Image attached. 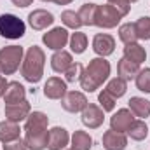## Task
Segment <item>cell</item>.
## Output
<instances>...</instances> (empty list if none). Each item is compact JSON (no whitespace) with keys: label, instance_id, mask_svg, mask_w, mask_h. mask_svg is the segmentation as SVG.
<instances>
[{"label":"cell","instance_id":"33","mask_svg":"<svg viewBox=\"0 0 150 150\" xmlns=\"http://www.w3.org/2000/svg\"><path fill=\"white\" fill-rule=\"evenodd\" d=\"M84 72V67L80 63H72V67L65 72V82H75L80 80V75Z\"/></svg>","mask_w":150,"mask_h":150},{"label":"cell","instance_id":"2","mask_svg":"<svg viewBox=\"0 0 150 150\" xmlns=\"http://www.w3.org/2000/svg\"><path fill=\"white\" fill-rule=\"evenodd\" d=\"M110 75V63L105 58H94L89 61V65L84 68L80 75V87L86 93H94L103 86V82Z\"/></svg>","mask_w":150,"mask_h":150},{"label":"cell","instance_id":"15","mask_svg":"<svg viewBox=\"0 0 150 150\" xmlns=\"http://www.w3.org/2000/svg\"><path fill=\"white\" fill-rule=\"evenodd\" d=\"M28 23L33 30H45L54 23V16L45 9H35L28 14Z\"/></svg>","mask_w":150,"mask_h":150},{"label":"cell","instance_id":"14","mask_svg":"<svg viewBox=\"0 0 150 150\" xmlns=\"http://www.w3.org/2000/svg\"><path fill=\"white\" fill-rule=\"evenodd\" d=\"M32 112V107H30V103L25 100V101H21V103H14V105H5V119L7 120H11V122H21V120H25L28 115Z\"/></svg>","mask_w":150,"mask_h":150},{"label":"cell","instance_id":"22","mask_svg":"<svg viewBox=\"0 0 150 150\" xmlns=\"http://www.w3.org/2000/svg\"><path fill=\"white\" fill-rule=\"evenodd\" d=\"M129 110L133 112V115L140 117V119H147L150 115V101L140 96H133L129 100Z\"/></svg>","mask_w":150,"mask_h":150},{"label":"cell","instance_id":"12","mask_svg":"<svg viewBox=\"0 0 150 150\" xmlns=\"http://www.w3.org/2000/svg\"><path fill=\"white\" fill-rule=\"evenodd\" d=\"M70 142V134L65 127H52L49 129V138H47V149L49 150H63Z\"/></svg>","mask_w":150,"mask_h":150},{"label":"cell","instance_id":"8","mask_svg":"<svg viewBox=\"0 0 150 150\" xmlns=\"http://www.w3.org/2000/svg\"><path fill=\"white\" fill-rule=\"evenodd\" d=\"M61 107L70 113L82 112L87 107V98L84 93L80 91H68L63 98H61Z\"/></svg>","mask_w":150,"mask_h":150},{"label":"cell","instance_id":"5","mask_svg":"<svg viewBox=\"0 0 150 150\" xmlns=\"http://www.w3.org/2000/svg\"><path fill=\"white\" fill-rule=\"evenodd\" d=\"M26 32V25L14 14H2L0 16V37L4 38H21Z\"/></svg>","mask_w":150,"mask_h":150},{"label":"cell","instance_id":"38","mask_svg":"<svg viewBox=\"0 0 150 150\" xmlns=\"http://www.w3.org/2000/svg\"><path fill=\"white\" fill-rule=\"evenodd\" d=\"M74 0H54V4L56 5H68V4H72Z\"/></svg>","mask_w":150,"mask_h":150},{"label":"cell","instance_id":"39","mask_svg":"<svg viewBox=\"0 0 150 150\" xmlns=\"http://www.w3.org/2000/svg\"><path fill=\"white\" fill-rule=\"evenodd\" d=\"M129 2H131V4H134V2H138V0H129Z\"/></svg>","mask_w":150,"mask_h":150},{"label":"cell","instance_id":"13","mask_svg":"<svg viewBox=\"0 0 150 150\" xmlns=\"http://www.w3.org/2000/svg\"><path fill=\"white\" fill-rule=\"evenodd\" d=\"M67 93V82L61 80L59 77H51L44 84V94L49 100H61Z\"/></svg>","mask_w":150,"mask_h":150},{"label":"cell","instance_id":"41","mask_svg":"<svg viewBox=\"0 0 150 150\" xmlns=\"http://www.w3.org/2000/svg\"><path fill=\"white\" fill-rule=\"evenodd\" d=\"M0 74H2V72H0Z\"/></svg>","mask_w":150,"mask_h":150},{"label":"cell","instance_id":"42","mask_svg":"<svg viewBox=\"0 0 150 150\" xmlns=\"http://www.w3.org/2000/svg\"><path fill=\"white\" fill-rule=\"evenodd\" d=\"M70 150H72V149H70Z\"/></svg>","mask_w":150,"mask_h":150},{"label":"cell","instance_id":"11","mask_svg":"<svg viewBox=\"0 0 150 150\" xmlns=\"http://www.w3.org/2000/svg\"><path fill=\"white\" fill-rule=\"evenodd\" d=\"M133 120H134V117L129 108H120L110 119V129L117 131V133H126L129 129V126L133 124Z\"/></svg>","mask_w":150,"mask_h":150},{"label":"cell","instance_id":"23","mask_svg":"<svg viewBox=\"0 0 150 150\" xmlns=\"http://www.w3.org/2000/svg\"><path fill=\"white\" fill-rule=\"evenodd\" d=\"M126 133L129 134L131 140H134V142H142V140H145L147 134H149V126H147L142 119H140V120H133V124L129 126V129H127Z\"/></svg>","mask_w":150,"mask_h":150},{"label":"cell","instance_id":"31","mask_svg":"<svg viewBox=\"0 0 150 150\" xmlns=\"http://www.w3.org/2000/svg\"><path fill=\"white\" fill-rule=\"evenodd\" d=\"M134 82H136V87L142 93H150V68L140 70L138 75L134 77Z\"/></svg>","mask_w":150,"mask_h":150},{"label":"cell","instance_id":"34","mask_svg":"<svg viewBox=\"0 0 150 150\" xmlns=\"http://www.w3.org/2000/svg\"><path fill=\"white\" fill-rule=\"evenodd\" d=\"M108 4L113 5L122 16H127L129 11H131V2H129V0H108Z\"/></svg>","mask_w":150,"mask_h":150},{"label":"cell","instance_id":"27","mask_svg":"<svg viewBox=\"0 0 150 150\" xmlns=\"http://www.w3.org/2000/svg\"><path fill=\"white\" fill-rule=\"evenodd\" d=\"M86 47H87V37H86V33H82V32L72 33V37H70V49H72V52L82 54L86 51Z\"/></svg>","mask_w":150,"mask_h":150},{"label":"cell","instance_id":"36","mask_svg":"<svg viewBox=\"0 0 150 150\" xmlns=\"http://www.w3.org/2000/svg\"><path fill=\"white\" fill-rule=\"evenodd\" d=\"M16 7H28V5H32V2L33 0H11Z\"/></svg>","mask_w":150,"mask_h":150},{"label":"cell","instance_id":"24","mask_svg":"<svg viewBox=\"0 0 150 150\" xmlns=\"http://www.w3.org/2000/svg\"><path fill=\"white\" fill-rule=\"evenodd\" d=\"M93 147V138L86 131H75L72 134V150H89Z\"/></svg>","mask_w":150,"mask_h":150},{"label":"cell","instance_id":"32","mask_svg":"<svg viewBox=\"0 0 150 150\" xmlns=\"http://www.w3.org/2000/svg\"><path fill=\"white\" fill-rule=\"evenodd\" d=\"M98 103H100V107H101L103 112H112L113 108H115V98L110 96L105 89L98 94Z\"/></svg>","mask_w":150,"mask_h":150},{"label":"cell","instance_id":"21","mask_svg":"<svg viewBox=\"0 0 150 150\" xmlns=\"http://www.w3.org/2000/svg\"><path fill=\"white\" fill-rule=\"evenodd\" d=\"M124 58L129 59V61H133V63H136V65H142L147 59V51L140 44H136V42L126 44V47H124Z\"/></svg>","mask_w":150,"mask_h":150},{"label":"cell","instance_id":"29","mask_svg":"<svg viewBox=\"0 0 150 150\" xmlns=\"http://www.w3.org/2000/svg\"><path fill=\"white\" fill-rule=\"evenodd\" d=\"M61 21L67 28H72V30H79L82 26V21H80V16L79 12L75 11H63L61 12Z\"/></svg>","mask_w":150,"mask_h":150},{"label":"cell","instance_id":"35","mask_svg":"<svg viewBox=\"0 0 150 150\" xmlns=\"http://www.w3.org/2000/svg\"><path fill=\"white\" fill-rule=\"evenodd\" d=\"M4 150H28V147H26L25 140L18 138V140H14L11 143H4Z\"/></svg>","mask_w":150,"mask_h":150},{"label":"cell","instance_id":"1","mask_svg":"<svg viewBox=\"0 0 150 150\" xmlns=\"http://www.w3.org/2000/svg\"><path fill=\"white\" fill-rule=\"evenodd\" d=\"M49 119L44 112H30L25 124V143L28 150H44L47 149V131Z\"/></svg>","mask_w":150,"mask_h":150},{"label":"cell","instance_id":"30","mask_svg":"<svg viewBox=\"0 0 150 150\" xmlns=\"http://www.w3.org/2000/svg\"><path fill=\"white\" fill-rule=\"evenodd\" d=\"M134 28H136L138 38H142V40H150V18L149 16L140 18V19L134 23Z\"/></svg>","mask_w":150,"mask_h":150},{"label":"cell","instance_id":"3","mask_svg":"<svg viewBox=\"0 0 150 150\" xmlns=\"http://www.w3.org/2000/svg\"><path fill=\"white\" fill-rule=\"evenodd\" d=\"M44 65H45V54L38 45H32L26 51V56L21 63V75L30 84L40 82L44 75Z\"/></svg>","mask_w":150,"mask_h":150},{"label":"cell","instance_id":"9","mask_svg":"<svg viewBox=\"0 0 150 150\" xmlns=\"http://www.w3.org/2000/svg\"><path fill=\"white\" fill-rule=\"evenodd\" d=\"M103 113L105 112L101 110V107L93 105V103H87V107L82 110V115H80L82 124L86 127H89V129H98L103 124V120H105V115Z\"/></svg>","mask_w":150,"mask_h":150},{"label":"cell","instance_id":"16","mask_svg":"<svg viewBox=\"0 0 150 150\" xmlns=\"http://www.w3.org/2000/svg\"><path fill=\"white\" fill-rule=\"evenodd\" d=\"M101 142H103V147L107 150H124L126 145H127L126 134H124V133H117V131H113V129L103 133Z\"/></svg>","mask_w":150,"mask_h":150},{"label":"cell","instance_id":"17","mask_svg":"<svg viewBox=\"0 0 150 150\" xmlns=\"http://www.w3.org/2000/svg\"><path fill=\"white\" fill-rule=\"evenodd\" d=\"M72 63H74L72 54L67 52V51H63V49L61 51H56L52 54V58H51V67H52V70L56 74H65L72 67Z\"/></svg>","mask_w":150,"mask_h":150},{"label":"cell","instance_id":"20","mask_svg":"<svg viewBox=\"0 0 150 150\" xmlns=\"http://www.w3.org/2000/svg\"><path fill=\"white\" fill-rule=\"evenodd\" d=\"M140 72V65H136V63H133V61H129V59H126V58H122L119 63H117V74L119 77L122 79V80H133L136 75Z\"/></svg>","mask_w":150,"mask_h":150},{"label":"cell","instance_id":"19","mask_svg":"<svg viewBox=\"0 0 150 150\" xmlns=\"http://www.w3.org/2000/svg\"><path fill=\"white\" fill-rule=\"evenodd\" d=\"M18 138H21V129L18 122H11V120L0 122V142L2 143H11Z\"/></svg>","mask_w":150,"mask_h":150},{"label":"cell","instance_id":"6","mask_svg":"<svg viewBox=\"0 0 150 150\" xmlns=\"http://www.w3.org/2000/svg\"><path fill=\"white\" fill-rule=\"evenodd\" d=\"M124 16L113 7L110 4H105V5H98V9H96V16H94V25L96 26H100V28H115L119 23H120V19H122Z\"/></svg>","mask_w":150,"mask_h":150},{"label":"cell","instance_id":"28","mask_svg":"<svg viewBox=\"0 0 150 150\" xmlns=\"http://www.w3.org/2000/svg\"><path fill=\"white\" fill-rule=\"evenodd\" d=\"M119 38L124 42V44H133L138 40L136 35V28H134V23H124L120 28H119Z\"/></svg>","mask_w":150,"mask_h":150},{"label":"cell","instance_id":"25","mask_svg":"<svg viewBox=\"0 0 150 150\" xmlns=\"http://www.w3.org/2000/svg\"><path fill=\"white\" fill-rule=\"evenodd\" d=\"M105 91H107L110 96H113L115 100H117V98H122V96L126 94V91H127V82L122 80L120 77H115V79H112V80L107 84Z\"/></svg>","mask_w":150,"mask_h":150},{"label":"cell","instance_id":"37","mask_svg":"<svg viewBox=\"0 0 150 150\" xmlns=\"http://www.w3.org/2000/svg\"><path fill=\"white\" fill-rule=\"evenodd\" d=\"M7 84H9V82H7V80H5L4 77H0V98H2L4 94H5V89H7Z\"/></svg>","mask_w":150,"mask_h":150},{"label":"cell","instance_id":"40","mask_svg":"<svg viewBox=\"0 0 150 150\" xmlns=\"http://www.w3.org/2000/svg\"><path fill=\"white\" fill-rule=\"evenodd\" d=\"M42 2H54V0H42Z\"/></svg>","mask_w":150,"mask_h":150},{"label":"cell","instance_id":"4","mask_svg":"<svg viewBox=\"0 0 150 150\" xmlns=\"http://www.w3.org/2000/svg\"><path fill=\"white\" fill-rule=\"evenodd\" d=\"M23 63L21 45H5L0 49V72L4 75H12Z\"/></svg>","mask_w":150,"mask_h":150},{"label":"cell","instance_id":"7","mask_svg":"<svg viewBox=\"0 0 150 150\" xmlns=\"http://www.w3.org/2000/svg\"><path fill=\"white\" fill-rule=\"evenodd\" d=\"M68 40H70V37H68L67 28H61V26L52 28L51 32L44 33V37H42V42H44L49 49H52V51H61V49L67 45Z\"/></svg>","mask_w":150,"mask_h":150},{"label":"cell","instance_id":"10","mask_svg":"<svg viewBox=\"0 0 150 150\" xmlns=\"http://www.w3.org/2000/svg\"><path fill=\"white\" fill-rule=\"evenodd\" d=\"M93 51L100 58L110 56L115 51V40H113V37L108 35V33H96L94 38H93Z\"/></svg>","mask_w":150,"mask_h":150},{"label":"cell","instance_id":"26","mask_svg":"<svg viewBox=\"0 0 150 150\" xmlns=\"http://www.w3.org/2000/svg\"><path fill=\"white\" fill-rule=\"evenodd\" d=\"M96 9H98V4H84V5L79 9V16H80L82 25H86V26H93V25H94Z\"/></svg>","mask_w":150,"mask_h":150},{"label":"cell","instance_id":"18","mask_svg":"<svg viewBox=\"0 0 150 150\" xmlns=\"http://www.w3.org/2000/svg\"><path fill=\"white\" fill-rule=\"evenodd\" d=\"M25 87L19 84V82H9L7 84V89H5V94H4V100H5V105H14V103H21L25 101Z\"/></svg>","mask_w":150,"mask_h":150}]
</instances>
